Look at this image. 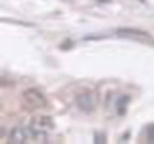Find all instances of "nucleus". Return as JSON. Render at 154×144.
<instances>
[{
	"label": "nucleus",
	"instance_id": "f257e3e1",
	"mask_svg": "<svg viewBox=\"0 0 154 144\" xmlns=\"http://www.w3.org/2000/svg\"><path fill=\"white\" fill-rule=\"evenodd\" d=\"M21 100L25 102L27 108H31V110H41V108H45V106L48 104L46 96L42 94L38 88H25L21 92Z\"/></svg>",
	"mask_w": 154,
	"mask_h": 144
},
{
	"label": "nucleus",
	"instance_id": "f03ea898",
	"mask_svg": "<svg viewBox=\"0 0 154 144\" xmlns=\"http://www.w3.org/2000/svg\"><path fill=\"white\" fill-rule=\"evenodd\" d=\"M116 35L122 37V38H127V40H141V42H150L152 40V35L143 29H133V27H123V29H118Z\"/></svg>",
	"mask_w": 154,
	"mask_h": 144
},
{
	"label": "nucleus",
	"instance_id": "7ed1b4c3",
	"mask_svg": "<svg viewBox=\"0 0 154 144\" xmlns=\"http://www.w3.org/2000/svg\"><path fill=\"white\" fill-rule=\"evenodd\" d=\"M75 104H77V108H79L81 112L91 113L94 110V106H96V98H94V94L91 92V90H81V92L77 94V98H75Z\"/></svg>",
	"mask_w": 154,
	"mask_h": 144
},
{
	"label": "nucleus",
	"instance_id": "20e7f679",
	"mask_svg": "<svg viewBox=\"0 0 154 144\" xmlns=\"http://www.w3.org/2000/svg\"><path fill=\"white\" fill-rule=\"evenodd\" d=\"M31 127L38 133H50L54 129V119L50 115H35L31 119Z\"/></svg>",
	"mask_w": 154,
	"mask_h": 144
},
{
	"label": "nucleus",
	"instance_id": "39448f33",
	"mask_svg": "<svg viewBox=\"0 0 154 144\" xmlns=\"http://www.w3.org/2000/svg\"><path fill=\"white\" fill-rule=\"evenodd\" d=\"M8 140L12 142V144H19V142H27L29 140V131L27 129H23V127H14L12 131H10L8 134Z\"/></svg>",
	"mask_w": 154,
	"mask_h": 144
},
{
	"label": "nucleus",
	"instance_id": "423d86ee",
	"mask_svg": "<svg viewBox=\"0 0 154 144\" xmlns=\"http://www.w3.org/2000/svg\"><path fill=\"white\" fill-rule=\"evenodd\" d=\"M127 96H125V98H119V108H118V113H123L125 112V106H127Z\"/></svg>",
	"mask_w": 154,
	"mask_h": 144
},
{
	"label": "nucleus",
	"instance_id": "0eeeda50",
	"mask_svg": "<svg viewBox=\"0 0 154 144\" xmlns=\"http://www.w3.org/2000/svg\"><path fill=\"white\" fill-rule=\"evenodd\" d=\"M146 136H148L150 142H154V125H150V127L146 129Z\"/></svg>",
	"mask_w": 154,
	"mask_h": 144
}]
</instances>
